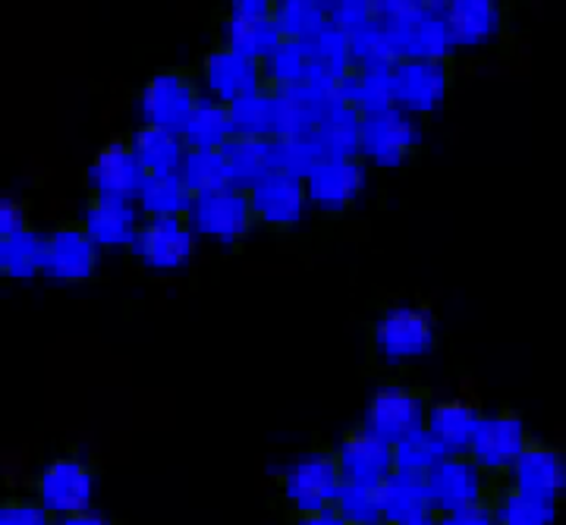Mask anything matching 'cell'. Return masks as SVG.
Returning <instances> with one entry per match:
<instances>
[{
	"mask_svg": "<svg viewBox=\"0 0 566 525\" xmlns=\"http://www.w3.org/2000/svg\"><path fill=\"white\" fill-rule=\"evenodd\" d=\"M199 102L202 98H199V88H196L192 76L182 70H167V73H155L142 85L139 111L145 123L182 133V126L192 117Z\"/></svg>",
	"mask_w": 566,
	"mask_h": 525,
	"instance_id": "9",
	"label": "cell"
},
{
	"mask_svg": "<svg viewBox=\"0 0 566 525\" xmlns=\"http://www.w3.org/2000/svg\"><path fill=\"white\" fill-rule=\"evenodd\" d=\"M479 422L482 416L469 400H444V403H431L424 431L441 444L447 456H460L469 453Z\"/></svg>",
	"mask_w": 566,
	"mask_h": 525,
	"instance_id": "21",
	"label": "cell"
},
{
	"mask_svg": "<svg viewBox=\"0 0 566 525\" xmlns=\"http://www.w3.org/2000/svg\"><path fill=\"white\" fill-rule=\"evenodd\" d=\"M139 214L129 199H117V196H95L85 204L82 223L92 233V240L104 249H117V245H133L136 233H139Z\"/></svg>",
	"mask_w": 566,
	"mask_h": 525,
	"instance_id": "17",
	"label": "cell"
},
{
	"mask_svg": "<svg viewBox=\"0 0 566 525\" xmlns=\"http://www.w3.org/2000/svg\"><path fill=\"white\" fill-rule=\"evenodd\" d=\"M337 460L344 469L346 485H363V487H381L397 472L394 465V444L385 441L381 434L359 428L349 431L344 438V444L337 450Z\"/></svg>",
	"mask_w": 566,
	"mask_h": 525,
	"instance_id": "14",
	"label": "cell"
},
{
	"mask_svg": "<svg viewBox=\"0 0 566 525\" xmlns=\"http://www.w3.org/2000/svg\"><path fill=\"white\" fill-rule=\"evenodd\" d=\"M41 255H44V237L32 230L0 240V271L13 281L35 277L41 271Z\"/></svg>",
	"mask_w": 566,
	"mask_h": 525,
	"instance_id": "29",
	"label": "cell"
},
{
	"mask_svg": "<svg viewBox=\"0 0 566 525\" xmlns=\"http://www.w3.org/2000/svg\"><path fill=\"white\" fill-rule=\"evenodd\" d=\"M145 170H142L139 155L133 141L114 139L104 145L88 167V186L95 196H117V199H133L145 186Z\"/></svg>",
	"mask_w": 566,
	"mask_h": 525,
	"instance_id": "15",
	"label": "cell"
},
{
	"mask_svg": "<svg viewBox=\"0 0 566 525\" xmlns=\"http://www.w3.org/2000/svg\"><path fill=\"white\" fill-rule=\"evenodd\" d=\"M438 523L444 525H488L494 523V504L491 501H479V504L457 506L438 516Z\"/></svg>",
	"mask_w": 566,
	"mask_h": 525,
	"instance_id": "34",
	"label": "cell"
},
{
	"mask_svg": "<svg viewBox=\"0 0 566 525\" xmlns=\"http://www.w3.org/2000/svg\"><path fill=\"white\" fill-rule=\"evenodd\" d=\"M344 487V469H340L337 453H331V450H315L303 460H296L281 479V494L293 510V516L318 510V506L337 504Z\"/></svg>",
	"mask_w": 566,
	"mask_h": 525,
	"instance_id": "1",
	"label": "cell"
},
{
	"mask_svg": "<svg viewBox=\"0 0 566 525\" xmlns=\"http://www.w3.org/2000/svg\"><path fill=\"white\" fill-rule=\"evenodd\" d=\"M557 516V504H542L535 497H526L523 491L510 485L504 479L494 491V523L504 525H547Z\"/></svg>",
	"mask_w": 566,
	"mask_h": 525,
	"instance_id": "27",
	"label": "cell"
},
{
	"mask_svg": "<svg viewBox=\"0 0 566 525\" xmlns=\"http://www.w3.org/2000/svg\"><path fill=\"white\" fill-rule=\"evenodd\" d=\"M381 510H385V523L397 525H422L438 519L428 479L409 472H394L381 485Z\"/></svg>",
	"mask_w": 566,
	"mask_h": 525,
	"instance_id": "18",
	"label": "cell"
},
{
	"mask_svg": "<svg viewBox=\"0 0 566 525\" xmlns=\"http://www.w3.org/2000/svg\"><path fill=\"white\" fill-rule=\"evenodd\" d=\"M510 485L542 504H560V497H566V453L528 441L510 472Z\"/></svg>",
	"mask_w": 566,
	"mask_h": 525,
	"instance_id": "13",
	"label": "cell"
},
{
	"mask_svg": "<svg viewBox=\"0 0 566 525\" xmlns=\"http://www.w3.org/2000/svg\"><path fill=\"white\" fill-rule=\"evenodd\" d=\"M133 249L151 271H177L196 252V227L189 218H148Z\"/></svg>",
	"mask_w": 566,
	"mask_h": 525,
	"instance_id": "12",
	"label": "cell"
},
{
	"mask_svg": "<svg viewBox=\"0 0 566 525\" xmlns=\"http://www.w3.org/2000/svg\"><path fill=\"white\" fill-rule=\"evenodd\" d=\"M63 523H70V525H102L104 523V516H98V513H76V516H70V519H63Z\"/></svg>",
	"mask_w": 566,
	"mask_h": 525,
	"instance_id": "37",
	"label": "cell"
},
{
	"mask_svg": "<svg viewBox=\"0 0 566 525\" xmlns=\"http://www.w3.org/2000/svg\"><path fill=\"white\" fill-rule=\"evenodd\" d=\"M450 35L463 44H479L488 39L497 25V10L491 0H453L450 7Z\"/></svg>",
	"mask_w": 566,
	"mask_h": 525,
	"instance_id": "28",
	"label": "cell"
},
{
	"mask_svg": "<svg viewBox=\"0 0 566 525\" xmlns=\"http://www.w3.org/2000/svg\"><path fill=\"white\" fill-rule=\"evenodd\" d=\"M365 170L353 155H327L305 167L308 202L324 214H340L363 192Z\"/></svg>",
	"mask_w": 566,
	"mask_h": 525,
	"instance_id": "11",
	"label": "cell"
},
{
	"mask_svg": "<svg viewBox=\"0 0 566 525\" xmlns=\"http://www.w3.org/2000/svg\"><path fill=\"white\" fill-rule=\"evenodd\" d=\"M189 221L199 237H211L218 243H240L255 223L252 196L243 186H227L218 192H202L189 208Z\"/></svg>",
	"mask_w": 566,
	"mask_h": 525,
	"instance_id": "3",
	"label": "cell"
},
{
	"mask_svg": "<svg viewBox=\"0 0 566 525\" xmlns=\"http://www.w3.org/2000/svg\"><path fill=\"white\" fill-rule=\"evenodd\" d=\"M337 506L344 513L346 523H385V510H381V487L346 485L337 497Z\"/></svg>",
	"mask_w": 566,
	"mask_h": 525,
	"instance_id": "31",
	"label": "cell"
},
{
	"mask_svg": "<svg viewBox=\"0 0 566 525\" xmlns=\"http://www.w3.org/2000/svg\"><path fill=\"white\" fill-rule=\"evenodd\" d=\"M424 479H428V491H431L438 516L447 510H457V506L479 504V501L494 504V491L504 482V479H494L491 472H485L469 453L444 456Z\"/></svg>",
	"mask_w": 566,
	"mask_h": 525,
	"instance_id": "4",
	"label": "cell"
},
{
	"mask_svg": "<svg viewBox=\"0 0 566 525\" xmlns=\"http://www.w3.org/2000/svg\"><path fill=\"white\" fill-rule=\"evenodd\" d=\"M431 400L419 387L406 385H381L375 390L368 412H365V428L381 434L385 441L397 444L416 431H424Z\"/></svg>",
	"mask_w": 566,
	"mask_h": 525,
	"instance_id": "5",
	"label": "cell"
},
{
	"mask_svg": "<svg viewBox=\"0 0 566 525\" xmlns=\"http://www.w3.org/2000/svg\"><path fill=\"white\" fill-rule=\"evenodd\" d=\"M444 66L438 61H409L397 66L390 80V95L409 111H431L444 95Z\"/></svg>",
	"mask_w": 566,
	"mask_h": 525,
	"instance_id": "22",
	"label": "cell"
},
{
	"mask_svg": "<svg viewBox=\"0 0 566 525\" xmlns=\"http://www.w3.org/2000/svg\"><path fill=\"white\" fill-rule=\"evenodd\" d=\"M48 506L39 497H7L0 504V525H44L48 523Z\"/></svg>",
	"mask_w": 566,
	"mask_h": 525,
	"instance_id": "33",
	"label": "cell"
},
{
	"mask_svg": "<svg viewBox=\"0 0 566 525\" xmlns=\"http://www.w3.org/2000/svg\"><path fill=\"white\" fill-rule=\"evenodd\" d=\"M277 0H233V10H245V13H274Z\"/></svg>",
	"mask_w": 566,
	"mask_h": 525,
	"instance_id": "36",
	"label": "cell"
},
{
	"mask_svg": "<svg viewBox=\"0 0 566 525\" xmlns=\"http://www.w3.org/2000/svg\"><path fill=\"white\" fill-rule=\"evenodd\" d=\"M274 20L283 29L286 39H303L308 32H315L318 25V10L312 0H277L274 7Z\"/></svg>",
	"mask_w": 566,
	"mask_h": 525,
	"instance_id": "32",
	"label": "cell"
},
{
	"mask_svg": "<svg viewBox=\"0 0 566 525\" xmlns=\"http://www.w3.org/2000/svg\"><path fill=\"white\" fill-rule=\"evenodd\" d=\"M133 145H136V155H139L145 177L180 174L186 155H189V145L182 141V133L167 129V126H155V123H145L136 133Z\"/></svg>",
	"mask_w": 566,
	"mask_h": 525,
	"instance_id": "23",
	"label": "cell"
},
{
	"mask_svg": "<svg viewBox=\"0 0 566 525\" xmlns=\"http://www.w3.org/2000/svg\"><path fill=\"white\" fill-rule=\"evenodd\" d=\"M136 199L145 218H189L196 192L182 180V174H170V177H148Z\"/></svg>",
	"mask_w": 566,
	"mask_h": 525,
	"instance_id": "24",
	"label": "cell"
},
{
	"mask_svg": "<svg viewBox=\"0 0 566 525\" xmlns=\"http://www.w3.org/2000/svg\"><path fill=\"white\" fill-rule=\"evenodd\" d=\"M444 456L447 453L441 450V444L428 431H416L394 444V465H397V472H409V475H428Z\"/></svg>",
	"mask_w": 566,
	"mask_h": 525,
	"instance_id": "30",
	"label": "cell"
},
{
	"mask_svg": "<svg viewBox=\"0 0 566 525\" xmlns=\"http://www.w3.org/2000/svg\"><path fill=\"white\" fill-rule=\"evenodd\" d=\"M286 35L274 20V13H245V10H233L230 17L221 22V44L237 48L243 54H252L259 61H268L277 48H281Z\"/></svg>",
	"mask_w": 566,
	"mask_h": 525,
	"instance_id": "20",
	"label": "cell"
},
{
	"mask_svg": "<svg viewBox=\"0 0 566 525\" xmlns=\"http://www.w3.org/2000/svg\"><path fill=\"white\" fill-rule=\"evenodd\" d=\"M528 434L526 422L520 412H497L488 416L475 428V438L469 447V456L491 472L494 479H510L513 465L520 460V453L526 450Z\"/></svg>",
	"mask_w": 566,
	"mask_h": 525,
	"instance_id": "8",
	"label": "cell"
},
{
	"mask_svg": "<svg viewBox=\"0 0 566 525\" xmlns=\"http://www.w3.org/2000/svg\"><path fill=\"white\" fill-rule=\"evenodd\" d=\"M22 230H29V218H25V208L13 199H3L0 202V240L7 237H17Z\"/></svg>",
	"mask_w": 566,
	"mask_h": 525,
	"instance_id": "35",
	"label": "cell"
},
{
	"mask_svg": "<svg viewBox=\"0 0 566 525\" xmlns=\"http://www.w3.org/2000/svg\"><path fill=\"white\" fill-rule=\"evenodd\" d=\"M92 494H95V472L76 456L51 460L35 479V497L48 506L51 516L70 519L76 513H85L92 506Z\"/></svg>",
	"mask_w": 566,
	"mask_h": 525,
	"instance_id": "6",
	"label": "cell"
},
{
	"mask_svg": "<svg viewBox=\"0 0 566 525\" xmlns=\"http://www.w3.org/2000/svg\"><path fill=\"white\" fill-rule=\"evenodd\" d=\"M180 174L196 196L237 186V174H233V161L227 148H189Z\"/></svg>",
	"mask_w": 566,
	"mask_h": 525,
	"instance_id": "26",
	"label": "cell"
},
{
	"mask_svg": "<svg viewBox=\"0 0 566 525\" xmlns=\"http://www.w3.org/2000/svg\"><path fill=\"white\" fill-rule=\"evenodd\" d=\"M434 346V322L419 305H394L371 330V349L378 363L400 365L419 359Z\"/></svg>",
	"mask_w": 566,
	"mask_h": 525,
	"instance_id": "2",
	"label": "cell"
},
{
	"mask_svg": "<svg viewBox=\"0 0 566 525\" xmlns=\"http://www.w3.org/2000/svg\"><path fill=\"white\" fill-rule=\"evenodd\" d=\"M98 267V243L85 223H63L44 237L41 274L61 283L88 281Z\"/></svg>",
	"mask_w": 566,
	"mask_h": 525,
	"instance_id": "10",
	"label": "cell"
},
{
	"mask_svg": "<svg viewBox=\"0 0 566 525\" xmlns=\"http://www.w3.org/2000/svg\"><path fill=\"white\" fill-rule=\"evenodd\" d=\"M255 221L274 230H286L303 218V208L308 202L305 182H300L286 170H271L268 177L249 186Z\"/></svg>",
	"mask_w": 566,
	"mask_h": 525,
	"instance_id": "16",
	"label": "cell"
},
{
	"mask_svg": "<svg viewBox=\"0 0 566 525\" xmlns=\"http://www.w3.org/2000/svg\"><path fill=\"white\" fill-rule=\"evenodd\" d=\"M202 76L211 98H218L223 104H237L249 98V95H259L262 88H268V70L264 61L243 54L237 48H214L202 63Z\"/></svg>",
	"mask_w": 566,
	"mask_h": 525,
	"instance_id": "7",
	"label": "cell"
},
{
	"mask_svg": "<svg viewBox=\"0 0 566 525\" xmlns=\"http://www.w3.org/2000/svg\"><path fill=\"white\" fill-rule=\"evenodd\" d=\"M233 139H237V129H233L230 104L218 102V98L199 102L192 117L182 126V141L189 148H227Z\"/></svg>",
	"mask_w": 566,
	"mask_h": 525,
	"instance_id": "25",
	"label": "cell"
},
{
	"mask_svg": "<svg viewBox=\"0 0 566 525\" xmlns=\"http://www.w3.org/2000/svg\"><path fill=\"white\" fill-rule=\"evenodd\" d=\"M416 145H419V133L394 111H375L363 120L359 148L371 161L387 164V167L400 164Z\"/></svg>",
	"mask_w": 566,
	"mask_h": 525,
	"instance_id": "19",
	"label": "cell"
}]
</instances>
